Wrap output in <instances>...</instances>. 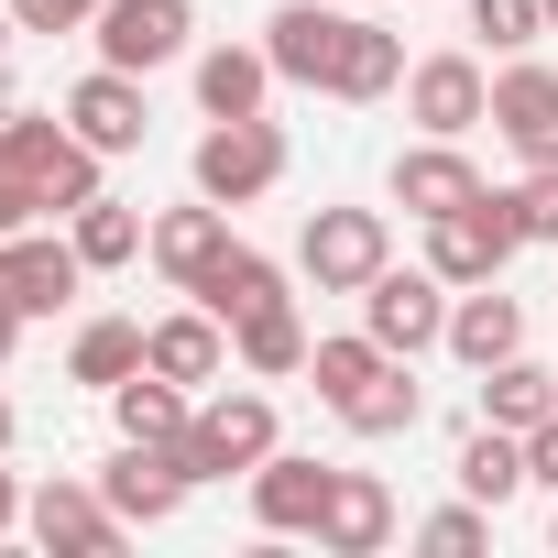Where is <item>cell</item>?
Listing matches in <instances>:
<instances>
[{
  "label": "cell",
  "instance_id": "7c38bea8",
  "mask_svg": "<svg viewBox=\"0 0 558 558\" xmlns=\"http://www.w3.org/2000/svg\"><path fill=\"white\" fill-rule=\"evenodd\" d=\"M77 286H88V252H77V241H34V230L0 241V296H12L23 318H56Z\"/></svg>",
  "mask_w": 558,
  "mask_h": 558
},
{
  "label": "cell",
  "instance_id": "30bf717a",
  "mask_svg": "<svg viewBox=\"0 0 558 558\" xmlns=\"http://www.w3.org/2000/svg\"><path fill=\"white\" fill-rule=\"evenodd\" d=\"M405 121L438 132V143H460L471 121H493V77H482L471 56H416V66H405Z\"/></svg>",
  "mask_w": 558,
  "mask_h": 558
},
{
  "label": "cell",
  "instance_id": "f35d334b",
  "mask_svg": "<svg viewBox=\"0 0 558 558\" xmlns=\"http://www.w3.org/2000/svg\"><path fill=\"white\" fill-rule=\"evenodd\" d=\"M12 34H23V23H12V0H0V56H12Z\"/></svg>",
  "mask_w": 558,
  "mask_h": 558
},
{
  "label": "cell",
  "instance_id": "d6986e66",
  "mask_svg": "<svg viewBox=\"0 0 558 558\" xmlns=\"http://www.w3.org/2000/svg\"><path fill=\"white\" fill-rule=\"evenodd\" d=\"M329 416H340L351 438H405V427L427 416V395H416V373H405V351H384V362H373V373H362V384H351V395H340Z\"/></svg>",
  "mask_w": 558,
  "mask_h": 558
},
{
  "label": "cell",
  "instance_id": "8fae6325",
  "mask_svg": "<svg viewBox=\"0 0 558 558\" xmlns=\"http://www.w3.org/2000/svg\"><path fill=\"white\" fill-rule=\"evenodd\" d=\"M23 525H34L45 547H66V558H99V547H121V536H132V514H121L99 482H45V493L23 504Z\"/></svg>",
  "mask_w": 558,
  "mask_h": 558
},
{
  "label": "cell",
  "instance_id": "277c9868",
  "mask_svg": "<svg viewBox=\"0 0 558 558\" xmlns=\"http://www.w3.org/2000/svg\"><path fill=\"white\" fill-rule=\"evenodd\" d=\"M351 45H362V12H318V0H286V12L263 23V56H274V77H286V88H318V99H340V66H351Z\"/></svg>",
  "mask_w": 558,
  "mask_h": 558
},
{
  "label": "cell",
  "instance_id": "5bb4252c",
  "mask_svg": "<svg viewBox=\"0 0 558 558\" xmlns=\"http://www.w3.org/2000/svg\"><path fill=\"white\" fill-rule=\"evenodd\" d=\"M329 460H296V449H274L263 471H252V525L263 536H318V514H329Z\"/></svg>",
  "mask_w": 558,
  "mask_h": 558
},
{
  "label": "cell",
  "instance_id": "d4e9b609",
  "mask_svg": "<svg viewBox=\"0 0 558 558\" xmlns=\"http://www.w3.org/2000/svg\"><path fill=\"white\" fill-rule=\"evenodd\" d=\"M482 416H493V427H514V438H536V427L558 416V373H547V362H525V351H514V362H493V373H482Z\"/></svg>",
  "mask_w": 558,
  "mask_h": 558
},
{
  "label": "cell",
  "instance_id": "3957f363",
  "mask_svg": "<svg viewBox=\"0 0 558 558\" xmlns=\"http://www.w3.org/2000/svg\"><path fill=\"white\" fill-rule=\"evenodd\" d=\"M263 460H274V395H252V384L230 395V384H219V395L186 416V471H197V482H230V471L252 482Z\"/></svg>",
  "mask_w": 558,
  "mask_h": 558
},
{
  "label": "cell",
  "instance_id": "cb8c5ba5",
  "mask_svg": "<svg viewBox=\"0 0 558 558\" xmlns=\"http://www.w3.org/2000/svg\"><path fill=\"white\" fill-rule=\"evenodd\" d=\"M66 241L88 252V274H121V263H143V252H154V230H143V208H121L110 186H99L88 208H66Z\"/></svg>",
  "mask_w": 558,
  "mask_h": 558
},
{
  "label": "cell",
  "instance_id": "8d00e7d4",
  "mask_svg": "<svg viewBox=\"0 0 558 558\" xmlns=\"http://www.w3.org/2000/svg\"><path fill=\"white\" fill-rule=\"evenodd\" d=\"M12 525H23V482H12V471H0V536H12Z\"/></svg>",
  "mask_w": 558,
  "mask_h": 558
},
{
  "label": "cell",
  "instance_id": "60d3db41",
  "mask_svg": "<svg viewBox=\"0 0 558 558\" xmlns=\"http://www.w3.org/2000/svg\"><path fill=\"white\" fill-rule=\"evenodd\" d=\"M536 12H547V34H558V0H536Z\"/></svg>",
  "mask_w": 558,
  "mask_h": 558
},
{
  "label": "cell",
  "instance_id": "7402d4cb",
  "mask_svg": "<svg viewBox=\"0 0 558 558\" xmlns=\"http://www.w3.org/2000/svg\"><path fill=\"white\" fill-rule=\"evenodd\" d=\"M154 373H175V384H219V373H230V318H208V307L154 318Z\"/></svg>",
  "mask_w": 558,
  "mask_h": 558
},
{
  "label": "cell",
  "instance_id": "d6a6232c",
  "mask_svg": "<svg viewBox=\"0 0 558 558\" xmlns=\"http://www.w3.org/2000/svg\"><path fill=\"white\" fill-rule=\"evenodd\" d=\"M504 208L525 241H558V165H525V186H504Z\"/></svg>",
  "mask_w": 558,
  "mask_h": 558
},
{
  "label": "cell",
  "instance_id": "f1b7e54d",
  "mask_svg": "<svg viewBox=\"0 0 558 558\" xmlns=\"http://www.w3.org/2000/svg\"><path fill=\"white\" fill-rule=\"evenodd\" d=\"M460 493H471V504H514V493H525V438L482 416V427L460 438Z\"/></svg>",
  "mask_w": 558,
  "mask_h": 558
},
{
  "label": "cell",
  "instance_id": "ba28073f",
  "mask_svg": "<svg viewBox=\"0 0 558 558\" xmlns=\"http://www.w3.org/2000/svg\"><path fill=\"white\" fill-rule=\"evenodd\" d=\"M99 493H110L132 525H165V514L197 493V471H186V438H121V449H110V471H99Z\"/></svg>",
  "mask_w": 558,
  "mask_h": 558
},
{
  "label": "cell",
  "instance_id": "7a4b0ae2",
  "mask_svg": "<svg viewBox=\"0 0 558 558\" xmlns=\"http://www.w3.org/2000/svg\"><path fill=\"white\" fill-rule=\"evenodd\" d=\"M384 263H395V230H384V208H318V219L296 230V274H307L318 296H362Z\"/></svg>",
  "mask_w": 558,
  "mask_h": 558
},
{
  "label": "cell",
  "instance_id": "ab89813d",
  "mask_svg": "<svg viewBox=\"0 0 558 558\" xmlns=\"http://www.w3.org/2000/svg\"><path fill=\"white\" fill-rule=\"evenodd\" d=\"M0 449H12V395H0Z\"/></svg>",
  "mask_w": 558,
  "mask_h": 558
},
{
  "label": "cell",
  "instance_id": "9c48e42d",
  "mask_svg": "<svg viewBox=\"0 0 558 558\" xmlns=\"http://www.w3.org/2000/svg\"><path fill=\"white\" fill-rule=\"evenodd\" d=\"M99 66H132V77H154V66H175L186 56V34H197V12L186 0H99Z\"/></svg>",
  "mask_w": 558,
  "mask_h": 558
},
{
  "label": "cell",
  "instance_id": "f546056e",
  "mask_svg": "<svg viewBox=\"0 0 558 558\" xmlns=\"http://www.w3.org/2000/svg\"><path fill=\"white\" fill-rule=\"evenodd\" d=\"M373 362H384V340H373V329H351V340H318V351H307V373H318V405H340V395H351Z\"/></svg>",
  "mask_w": 558,
  "mask_h": 558
},
{
  "label": "cell",
  "instance_id": "83f0119b",
  "mask_svg": "<svg viewBox=\"0 0 558 558\" xmlns=\"http://www.w3.org/2000/svg\"><path fill=\"white\" fill-rule=\"evenodd\" d=\"M110 416H121V438H186V416H197V405H186V384H175V373H154V362H143L132 384H110Z\"/></svg>",
  "mask_w": 558,
  "mask_h": 558
},
{
  "label": "cell",
  "instance_id": "603a6c76",
  "mask_svg": "<svg viewBox=\"0 0 558 558\" xmlns=\"http://www.w3.org/2000/svg\"><path fill=\"white\" fill-rule=\"evenodd\" d=\"M274 296H286V263H274V252H252V241H230L219 252V274H208V286H197V307L208 318H252V307H274Z\"/></svg>",
  "mask_w": 558,
  "mask_h": 558
},
{
  "label": "cell",
  "instance_id": "6da1fadb",
  "mask_svg": "<svg viewBox=\"0 0 558 558\" xmlns=\"http://www.w3.org/2000/svg\"><path fill=\"white\" fill-rule=\"evenodd\" d=\"M99 143H77L66 121H45V110H0V175H12L34 208H88L99 197Z\"/></svg>",
  "mask_w": 558,
  "mask_h": 558
},
{
  "label": "cell",
  "instance_id": "ffe728a7",
  "mask_svg": "<svg viewBox=\"0 0 558 558\" xmlns=\"http://www.w3.org/2000/svg\"><path fill=\"white\" fill-rule=\"evenodd\" d=\"M219 252H230V208H219V197H197V208H165V219H154V263L175 274L186 296L219 274Z\"/></svg>",
  "mask_w": 558,
  "mask_h": 558
},
{
  "label": "cell",
  "instance_id": "836d02e7",
  "mask_svg": "<svg viewBox=\"0 0 558 558\" xmlns=\"http://www.w3.org/2000/svg\"><path fill=\"white\" fill-rule=\"evenodd\" d=\"M12 23L23 34H77V23H99V0H12Z\"/></svg>",
  "mask_w": 558,
  "mask_h": 558
},
{
  "label": "cell",
  "instance_id": "d590c367",
  "mask_svg": "<svg viewBox=\"0 0 558 558\" xmlns=\"http://www.w3.org/2000/svg\"><path fill=\"white\" fill-rule=\"evenodd\" d=\"M34 219H45V208H34V197H23L12 175H0V241H12V230H34Z\"/></svg>",
  "mask_w": 558,
  "mask_h": 558
},
{
  "label": "cell",
  "instance_id": "5b68a950",
  "mask_svg": "<svg viewBox=\"0 0 558 558\" xmlns=\"http://www.w3.org/2000/svg\"><path fill=\"white\" fill-rule=\"evenodd\" d=\"M525 252V230H514V208H504V186H482L471 208H449V219H427V274L438 286H493V274Z\"/></svg>",
  "mask_w": 558,
  "mask_h": 558
},
{
  "label": "cell",
  "instance_id": "2e32d148",
  "mask_svg": "<svg viewBox=\"0 0 558 558\" xmlns=\"http://www.w3.org/2000/svg\"><path fill=\"white\" fill-rule=\"evenodd\" d=\"M471 197H482V175H471L460 143L427 132L416 154H395V208H405V219H449V208H471Z\"/></svg>",
  "mask_w": 558,
  "mask_h": 558
},
{
  "label": "cell",
  "instance_id": "52a82bcc",
  "mask_svg": "<svg viewBox=\"0 0 558 558\" xmlns=\"http://www.w3.org/2000/svg\"><path fill=\"white\" fill-rule=\"evenodd\" d=\"M449 296H460V286H438L427 263H416V274H405V263H384L373 286H362V329H373L384 351H405V362H416V351H438V340H449Z\"/></svg>",
  "mask_w": 558,
  "mask_h": 558
},
{
  "label": "cell",
  "instance_id": "b9f144b4",
  "mask_svg": "<svg viewBox=\"0 0 558 558\" xmlns=\"http://www.w3.org/2000/svg\"><path fill=\"white\" fill-rule=\"evenodd\" d=\"M547 547H558V525H547Z\"/></svg>",
  "mask_w": 558,
  "mask_h": 558
},
{
  "label": "cell",
  "instance_id": "e575fe53",
  "mask_svg": "<svg viewBox=\"0 0 558 558\" xmlns=\"http://www.w3.org/2000/svg\"><path fill=\"white\" fill-rule=\"evenodd\" d=\"M525 482H547V493H558V416L525 438Z\"/></svg>",
  "mask_w": 558,
  "mask_h": 558
},
{
  "label": "cell",
  "instance_id": "8992f818",
  "mask_svg": "<svg viewBox=\"0 0 558 558\" xmlns=\"http://www.w3.org/2000/svg\"><path fill=\"white\" fill-rule=\"evenodd\" d=\"M274 186H286V132H274L263 110H252V121H208V143H197V197L252 208V197H274Z\"/></svg>",
  "mask_w": 558,
  "mask_h": 558
},
{
  "label": "cell",
  "instance_id": "484cf974",
  "mask_svg": "<svg viewBox=\"0 0 558 558\" xmlns=\"http://www.w3.org/2000/svg\"><path fill=\"white\" fill-rule=\"evenodd\" d=\"M307 351H318V340L296 329V307H286V296H274V307H252V318L230 329V362H241V373H263V384L307 373Z\"/></svg>",
  "mask_w": 558,
  "mask_h": 558
},
{
  "label": "cell",
  "instance_id": "1f68e13d",
  "mask_svg": "<svg viewBox=\"0 0 558 558\" xmlns=\"http://www.w3.org/2000/svg\"><path fill=\"white\" fill-rule=\"evenodd\" d=\"M416 547H438V558L493 547V504H449V514H427V525H416Z\"/></svg>",
  "mask_w": 558,
  "mask_h": 558
},
{
  "label": "cell",
  "instance_id": "44dd1931",
  "mask_svg": "<svg viewBox=\"0 0 558 558\" xmlns=\"http://www.w3.org/2000/svg\"><path fill=\"white\" fill-rule=\"evenodd\" d=\"M263 88H274V56H263V45H208V56H197V110H208V121H252Z\"/></svg>",
  "mask_w": 558,
  "mask_h": 558
},
{
  "label": "cell",
  "instance_id": "4316f807",
  "mask_svg": "<svg viewBox=\"0 0 558 558\" xmlns=\"http://www.w3.org/2000/svg\"><path fill=\"white\" fill-rule=\"evenodd\" d=\"M143 362H154V329H132V318H88V329H77V351H66V373H77V384H99V395H110V384H132Z\"/></svg>",
  "mask_w": 558,
  "mask_h": 558
},
{
  "label": "cell",
  "instance_id": "4dcf8cb0",
  "mask_svg": "<svg viewBox=\"0 0 558 558\" xmlns=\"http://www.w3.org/2000/svg\"><path fill=\"white\" fill-rule=\"evenodd\" d=\"M471 34H482L493 56H525V45L547 34V12H536V0H471Z\"/></svg>",
  "mask_w": 558,
  "mask_h": 558
},
{
  "label": "cell",
  "instance_id": "74e56055",
  "mask_svg": "<svg viewBox=\"0 0 558 558\" xmlns=\"http://www.w3.org/2000/svg\"><path fill=\"white\" fill-rule=\"evenodd\" d=\"M12 340H23V307H12V296H0V362H12Z\"/></svg>",
  "mask_w": 558,
  "mask_h": 558
},
{
  "label": "cell",
  "instance_id": "ac0fdd59",
  "mask_svg": "<svg viewBox=\"0 0 558 558\" xmlns=\"http://www.w3.org/2000/svg\"><path fill=\"white\" fill-rule=\"evenodd\" d=\"M449 351H460L471 373L514 362V351H525V307H514L504 286H460V296H449Z\"/></svg>",
  "mask_w": 558,
  "mask_h": 558
},
{
  "label": "cell",
  "instance_id": "9a60e30c",
  "mask_svg": "<svg viewBox=\"0 0 558 558\" xmlns=\"http://www.w3.org/2000/svg\"><path fill=\"white\" fill-rule=\"evenodd\" d=\"M493 132L525 165H558V66H504L493 77Z\"/></svg>",
  "mask_w": 558,
  "mask_h": 558
},
{
  "label": "cell",
  "instance_id": "4fadbf2b",
  "mask_svg": "<svg viewBox=\"0 0 558 558\" xmlns=\"http://www.w3.org/2000/svg\"><path fill=\"white\" fill-rule=\"evenodd\" d=\"M66 132H77V143H99V154H132V143L154 132L143 77H132V66H88V77L66 88Z\"/></svg>",
  "mask_w": 558,
  "mask_h": 558
},
{
  "label": "cell",
  "instance_id": "e0dca14e",
  "mask_svg": "<svg viewBox=\"0 0 558 558\" xmlns=\"http://www.w3.org/2000/svg\"><path fill=\"white\" fill-rule=\"evenodd\" d=\"M318 547H329V558H384V547H395V493H384L373 471H340V482H329V514H318Z\"/></svg>",
  "mask_w": 558,
  "mask_h": 558
}]
</instances>
